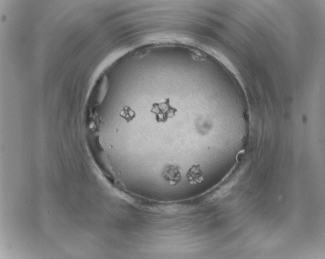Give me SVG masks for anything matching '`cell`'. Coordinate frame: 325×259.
Instances as JSON below:
<instances>
[{"label":"cell","instance_id":"2","mask_svg":"<svg viewBox=\"0 0 325 259\" xmlns=\"http://www.w3.org/2000/svg\"><path fill=\"white\" fill-rule=\"evenodd\" d=\"M162 177L172 186H175L182 180L181 172L178 166L168 165L166 166L162 173Z\"/></svg>","mask_w":325,"mask_h":259},{"label":"cell","instance_id":"1","mask_svg":"<svg viewBox=\"0 0 325 259\" xmlns=\"http://www.w3.org/2000/svg\"><path fill=\"white\" fill-rule=\"evenodd\" d=\"M151 111L156 115L158 122L165 123L175 115L177 110L170 105L167 100L164 103L154 104Z\"/></svg>","mask_w":325,"mask_h":259},{"label":"cell","instance_id":"3","mask_svg":"<svg viewBox=\"0 0 325 259\" xmlns=\"http://www.w3.org/2000/svg\"><path fill=\"white\" fill-rule=\"evenodd\" d=\"M186 176L188 181L191 185L199 184L204 179L203 173L200 166L198 165L192 166L188 171Z\"/></svg>","mask_w":325,"mask_h":259}]
</instances>
